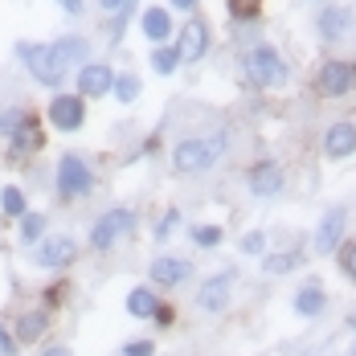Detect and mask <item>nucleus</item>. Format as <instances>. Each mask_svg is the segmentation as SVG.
<instances>
[{
	"label": "nucleus",
	"mask_w": 356,
	"mask_h": 356,
	"mask_svg": "<svg viewBox=\"0 0 356 356\" xmlns=\"http://www.w3.org/2000/svg\"><path fill=\"white\" fill-rule=\"evenodd\" d=\"M86 41L82 37H62V41H54V45H17V54H21V62L29 66V74H33L41 86H62V78H66V70L70 66H78V62H86Z\"/></svg>",
	"instance_id": "obj_1"
},
{
	"label": "nucleus",
	"mask_w": 356,
	"mask_h": 356,
	"mask_svg": "<svg viewBox=\"0 0 356 356\" xmlns=\"http://www.w3.org/2000/svg\"><path fill=\"white\" fill-rule=\"evenodd\" d=\"M225 152V136H205V140H180L172 152V164L177 172L193 177V172H209Z\"/></svg>",
	"instance_id": "obj_2"
},
{
	"label": "nucleus",
	"mask_w": 356,
	"mask_h": 356,
	"mask_svg": "<svg viewBox=\"0 0 356 356\" xmlns=\"http://www.w3.org/2000/svg\"><path fill=\"white\" fill-rule=\"evenodd\" d=\"M58 197L62 201H78V197H86L90 188H95V177H90V164L82 160V156H62L58 160Z\"/></svg>",
	"instance_id": "obj_3"
},
{
	"label": "nucleus",
	"mask_w": 356,
	"mask_h": 356,
	"mask_svg": "<svg viewBox=\"0 0 356 356\" xmlns=\"http://www.w3.org/2000/svg\"><path fill=\"white\" fill-rule=\"evenodd\" d=\"M250 78L258 82V86H266V90H279L286 82V62L279 58V49H270V45H258L254 54H250Z\"/></svg>",
	"instance_id": "obj_4"
},
{
	"label": "nucleus",
	"mask_w": 356,
	"mask_h": 356,
	"mask_svg": "<svg viewBox=\"0 0 356 356\" xmlns=\"http://www.w3.org/2000/svg\"><path fill=\"white\" fill-rule=\"evenodd\" d=\"M131 229H136V213L131 209H107V213L95 221V229H90V246L111 250L123 234H131Z\"/></svg>",
	"instance_id": "obj_5"
},
{
	"label": "nucleus",
	"mask_w": 356,
	"mask_h": 356,
	"mask_svg": "<svg viewBox=\"0 0 356 356\" xmlns=\"http://www.w3.org/2000/svg\"><path fill=\"white\" fill-rule=\"evenodd\" d=\"M74 254H78V246H74L70 234H54V238H41L33 250V266H41V270H62V266H70Z\"/></svg>",
	"instance_id": "obj_6"
},
{
	"label": "nucleus",
	"mask_w": 356,
	"mask_h": 356,
	"mask_svg": "<svg viewBox=\"0 0 356 356\" xmlns=\"http://www.w3.org/2000/svg\"><path fill=\"white\" fill-rule=\"evenodd\" d=\"M320 90L327 95V99L353 95V90H356V62H323V70H320Z\"/></svg>",
	"instance_id": "obj_7"
},
{
	"label": "nucleus",
	"mask_w": 356,
	"mask_h": 356,
	"mask_svg": "<svg viewBox=\"0 0 356 356\" xmlns=\"http://www.w3.org/2000/svg\"><path fill=\"white\" fill-rule=\"evenodd\" d=\"M82 119H86V99H82V95H58V99L49 103V123H54L58 131H78Z\"/></svg>",
	"instance_id": "obj_8"
},
{
	"label": "nucleus",
	"mask_w": 356,
	"mask_h": 356,
	"mask_svg": "<svg viewBox=\"0 0 356 356\" xmlns=\"http://www.w3.org/2000/svg\"><path fill=\"white\" fill-rule=\"evenodd\" d=\"M111 86H115L111 66H103V62H82V70H78V95L82 99H103Z\"/></svg>",
	"instance_id": "obj_9"
},
{
	"label": "nucleus",
	"mask_w": 356,
	"mask_h": 356,
	"mask_svg": "<svg viewBox=\"0 0 356 356\" xmlns=\"http://www.w3.org/2000/svg\"><path fill=\"white\" fill-rule=\"evenodd\" d=\"M209 49V29L201 21H188L180 29V41H177V58L180 62H201V54Z\"/></svg>",
	"instance_id": "obj_10"
},
{
	"label": "nucleus",
	"mask_w": 356,
	"mask_h": 356,
	"mask_svg": "<svg viewBox=\"0 0 356 356\" xmlns=\"http://www.w3.org/2000/svg\"><path fill=\"white\" fill-rule=\"evenodd\" d=\"M45 332H49V312H21L17 323H13V340H17V348H21V344H37V340H45Z\"/></svg>",
	"instance_id": "obj_11"
},
{
	"label": "nucleus",
	"mask_w": 356,
	"mask_h": 356,
	"mask_svg": "<svg viewBox=\"0 0 356 356\" xmlns=\"http://www.w3.org/2000/svg\"><path fill=\"white\" fill-rule=\"evenodd\" d=\"M41 143H45V136H41V119H37L33 111H25L21 127H17L13 140H8V152H13V156H25V152H37Z\"/></svg>",
	"instance_id": "obj_12"
},
{
	"label": "nucleus",
	"mask_w": 356,
	"mask_h": 356,
	"mask_svg": "<svg viewBox=\"0 0 356 356\" xmlns=\"http://www.w3.org/2000/svg\"><path fill=\"white\" fill-rule=\"evenodd\" d=\"M320 33L327 37V41H340V37H348L353 33V25H356V17H353V8H340V4H332V8H323L320 13Z\"/></svg>",
	"instance_id": "obj_13"
},
{
	"label": "nucleus",
	"mask_w": 356,
	"mask_h": 356,
	"mask_svg": "<svg viewBox=\"0 0 356 356\" xmlns=\"http://www.w3.org/2000/svg\"><path fill=\"white\" fill-rule=\"evenodd\" d=\"M229 286H234V275L225 270V275H213V279H205L201 283V295H197V303L205 307V312H221L225 303H229Z\"/></svg>",
	"instance_id": "obj_14"
},
{
	"label": "nucleus",
	"mask_w": 356,
	"mask_h": 356,
	"mask_svg": "<svg viewBox=\"0 0 356 356\" xmlns=\"http://www.w3.org/2000/svg\"><path fill=\"white\" fill-rule=\"evenodd\" d=\"M340 238H344V209H327L316 229V254H332L340 246Z\"/></svg>",
	"instance_id": "obj_15"
},
{
	"label": "nucleus",
	"mask_w": 356,
	"mask_h": 356,
	"mask_svg": "<svg viewBox=\"0 0 356 356\" xmlns=\"http://www.w3.org/2000/svg\"><path fill=\"white\" fill-rule=\"evenodd\" d=\"M323 152H327L332 160L353 156V152H356V123H332V127H327V136H323Z\"/></svg>",
	"instance_id": "obj_16"
},
{
	"label": "nucleus",
	"mask_w": 356,
	"mask_h": 356,
	"mask_svg": "<svg viewBox=\"0 0 356 356\" xmlns=\"http://www.w3.org/2000/svg\"><path fill=\"white\" fill-rule=\"evenodd\" d=\"M279 188H283V172H279V164H266V160H262V164L250 168V193H254V197H275Z\"/></svg>",
	"instance_id": "obj_17"
},
{
	"label": "nucleus",
	"mask_w": 356,
	"mask_h": 356,
	"mask_svg": "<svg viewBox=\"0 0 356 356\" xmlns=\"http://www.w3.org/2000/svg\"><path fill=\"white\" fill-rule=\"evenodd\" d=\"M188 262L184 258H156L152 262V283H160V286H177V283H184L188 279Z\"/></svg>",
	"instance_id": "obj_18"
},
{
	"label": "nucleus",
	"mask_w": 356,
	"mask_h": 356,
	"mask_svg": "<svg viewBox=\"0 0 356 356\" xmlns=\"http://www.w3.org/2000/svg\"><path fill=\"white\" fill-rule=\"evenodd\" d=\"M143 33H147V41L164 45L168 33H172V17H168V8H147V13H143Z\"/></svg>",
	"instance_id": "obj_19"
},
{
	"label": "nucleus",
	"mask_w": 356,
	"mask_h": 356,
	"mask_svg": "<svg viewBox=\"0 0 356 356\" xmlns=\"http://www.w3.org/2000/svg\"><path fill=\"white\" fill-rule=\"evenodd\" d=\"M17 221H21V229H17L21 246H37L45 238V213H25V217H17Z\"/></svg>",
	"instance_id": "obj_20"
},
{
	"label": "nucleus",
	"mask_w": 356,
	"mask_h": 356,
	"mask_svg": "<svg viewBox=\"0 0 356 356\" xmlns=\"http://www.w3.org/2000/svg\"><path fill=\"white\" fill-rule=\"evenodd\" d=\"M323 303H327V299H323L320 286H303V291L295 295V312H299V316H320Z\"/></svg>",
	"instance_id": "obj_21"
},
{
	"label": "nucleus",
	"mask_w": 356,
	"mask_h": 356,
	"mask_svg": "<svg viewBox=\"0 0 356 356\" xmlns=\"http://www.w3.org/2000/svg\"><path fill=\"white\" fill-rule=\"evenodd\" d=\"M156 307H160V303H156V295H152L147 286H136V291L127 295V312H131V316H156Z\"/></svg>",
	"instance_id": "obj_22"
},
{
	"label": "nucleus",
	"mask_w": 356,
	"mask_h": 356,
	"mask_svg": "<svg viewBox=\"0 0 356 356\" xmlns=\"http://www.w3.org/2000/svg\"><path fill=\"white\" fill-rule=\"evenodd\" d=\"M0 209H4V217H25L29 213V201H25L21 188H0Z\"/></svg>",
	"instance_id": "obj_23"
},
{
	"label": "nucleus",
	"mask_w": 356,
	"mask_h": 356,
	"mask_svg": "<svg viewBox=\"0 0 356 356\" xmlns=\"http://www.w3.org/2000/svg\"><path fill=\"white\" fill-rule=\"evenodd\" d=\"M299 262H303V258H299L295 250H286V254H266V258H262V270H266V275H286V270H295Z\"/></svg>",
	"instance_id": "obj_24"
},
{
	"label": "nucleus",
	"mask_w": 356,
	"mask_h": 356,
	"mask_svg": "<svg viewBox=\"0 0 356 356\" xmlns=\"http://www.w3.org/2000/svg\"><path fill=\"white\" fill-rule=\"evenodd\" d=\"M111 90H115L119 103H136V95H140V78H136V74H119Z\"/></svg>",
	"instance_id": "obj_25"
},
{
	"label": "nucleus",
	"mask_w": 356,
	"mask_h": 356,
	"mask_svg": "<svg viewBox=\"0 0 356 356\" xmlns=\"http://www.w3.org/2000/svg\"><path fill=\"white\" fill-rule=\"evenodd\" d=\"M177 45H168V49H164V45H160V49H156V54H152V66H156V74H172L177 70Z\"/></svg>",
	"instance_id": "obj_26"
},
{
	"label": "nucleus",
	"mask_w": 356,
	"mask_h": 356,
	"mask_svg": "<svg viewBox=\"0 0 356 356\" xmlns=\"http://www.w3.org/2000/svg\"><path fill=\"white\" fill-rule=\"evenodd\" d=\"M21 119H25V107H8L4 115H0V140L4 143L13 140V131L21 127Z\"/></svg>",
	"instance_id": "obj_27"
},
{
	"label": "nucleus",
	"mask_w": 356,
	"mask_h": 356,
	"mask_svg": "<svg viewBox=\"0 0 356 356\" xmlns=\"http://www.w3.org/2000/svg\"><path fill=\"white\" fill-rule=\"evenodd\" d=\"M258 8H262V0H229V13H234L238 21H250V17H258Z\"/></svg>",
	"instance_id": "obj_28"
},
{
	"label": "nucleus",
	"mask_w": 356,
	"mask_h": 356,
	"mask_svg": "<svg viewBox=\"0 0 356 356\" xmlns=\"http://www.w3.org/2000/svg\"><path fill=\"white\" fill-rule=\"evenodd\" d=\"M193 242H197V246H217V242H221V229H217V225H197V229H193Z\"/></svg>",
	"instance_id": "obj_29"
},
{
	"label": "nucleus",
	"mask_w": 356,
	"mask_h": 356,
	"mask_svg": "<svg viewBox=\"0 0 356 356\" xmlns=\"http://www.w3.org/2000/svg\"><path fill=\"white\" fill-rule=\"evenodd\" d=\"M0 356H17V340H13V332L0 323Z\"/></svg>",
	"instance_id": "obj_30"
},
{
	"label": "nucleus",
	"mask_w": 356,
	"mask_h": 356,
	"mask_svg": "<svg viewBox=\"0 0 356 356\" xmlns=\"http://www.w3.org/2000/svg\"><path fill=\"white\" fill-rule=\"evenodd\" d=\"M152 353H156V344H147V340H131L123 348V356H152Z\"/></svg>",
	"instance_id": "obj_31"
},
{
	"label": "nucleus",
	"mask_w": 356,
	"mask_h": 356,
	"mask_svg": "<svg viewBox=\"0 0 356 356\" xmlns=\"http://www.w3.org/2000/svg\"><path fill=\"white\" fill-rule=\"evenodd\" d=\"M344 275L356 283V242L353 246H344Z\"/></svg>",
	"instance_id": "obj_32"
},
{
	"label": "nucleus",
	"mask_w": 356,
	"mask_h": 356,
	"mask_svg": "<svg viewBox=\"0 0 356 356\" xmlns=\"http://www.w3.org/2000/svg\"><path fill=\"white\" fill-rule=\"evenodd\" d=\"M242 250H246V254H258V250H262V234H258V229L246 234V238H242Z\"/></svg>",
	"instance_id": "obj_33"
},
{
	"label": "nucleus",
	"mask_w": 356,
	"mask_h": 356,
	"mask_svg": "<svg viewBox=\"0 0 356 356\" xmlns=\"http://www.w3.org/2000/svg\"><path fill=\"white\" fill-rule=\"evenodd\" d=\"M177 221H180L177 213H168V217H164V221H160V229H156V238H168V234H172V225H177Z\"/></svg>",
	"instance_id": "obj_34"
},
{
	"label": "nucleus",
	"mask_w": 356,
	"mask_h": 356,
	"mask_svg": "<svg viewBox=\"0 0 356 356\" xmlns=\"http://www.w3.org/2000/svg\"><path fill=\"white\" fill-rule=\"evenodd\" d=\"M62 299H66V286H49V291H45V303H49V307L62 303Z\"/></svg>",
	"instance_id": "obj_35"
},
{
	"label": "nucleus",
	"mask_w": 356,
	"mask_h": 356,
	"mask_svg": "<svg viewBox=\"0 0 356 356\" xmlns=\"http://www.w3.org/2000/svg\"><path fill=\"white\" fill-rule=\"evenodd\" d=\"M41 356H74V353H70V348H66V344H54V348H45V353H41Z\"/></svg>",
	"instance_id": "obj_36"
},
{
	"label": "nucleus",
	"mask_w": 356,
	"mask_h": 356,
	"mask_svg": "<svg viewBox=\"0 0 356 356\" xmlns=\"http://www.w3.org/2000/svg\"><path fill=\"white\" fill-rule=\"evenodd\" d=\"M58 4H62V8H66V13H74V17H78V13H82V0H58Z\"/></svg>",
	"instance_id": "obj_37"
},
{
	"label": "nucleus",
	"mask_w": 356,
	"mask_h": 356,
	"mask_svg": "<svg viewBox=\"0 0 356 356\" xmlns=\"http://www.w3.org/2000/svg\"><path fill=\"white\" fill-rule=\"evenodd\" d=\"M99 4H103V13H119V8H123L127 0H99Z\"/></svg>",
	"instance_id": "obj_38"
},
{
	"label": "nucleus",
	"mask_w": 356,
	"mask_h": 356,
	"mask_svg": "<svg viewBox=\"0 0 356 356\" xmlns=\"http://www.w3.org/2000/svg\"><path fill=\"white\" fill-rule=\"evenodd\" d=\"M172 8H184L188 13V8H197V0H172Z\"/></svg>",
	"instance_id": "obj_39"
},
{
	"label": "nucleus",
	"mask_w": 356,
	"mask_h": 356,
	"mask_svg": "<svg viewBox=\"0 0 356 356\" xmlns=\"http://www.w3.org/2000/svg\"><path fill=\"white\" fill-rule=\"evenodd\" d=\"M348 327H356V312H353V320H348Z\"/></svg>",
	"instance_id": "obj_40"
},
{
	"label": "nucleus",
	"mask_w": 356,
	"mask_h": 356,
	"mask_svg": "<svg viewBox=\"0 0 356 356\" xmlns=\"http://www.w3.org/2000/svg\"><path fill=\"white\" fill-rule=\"evenodd\" d=\"M353 356H356V348H353Z\"/></svg>",
	"instance_id": "obj_41"
}]
</instances>
